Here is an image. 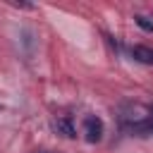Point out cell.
I'll use <instances>...</instances> for the list:
<instances>
[{"instance_id":"obj_1","label":"cell","mask_w":153,"mask_h":153,"mask_svg":"<svg viewBox=\"0 0 153 153\" xmlns=\"http://www.w3.org/2000/svg\"><path fill=\"white\" fill-rule=\"evenodd\" d=\"M103 131H105V124L98 115H88L84 120V136H86L88 143H98L103 139Z\"/></svg>"},{"instance_id":"obj_2","label":"cell","mask_w":153,"mask_h":153,"mask_svg":"<svg viewBox=\"0 0 153 153\" xmlns=\"http://www.w3.org/2000/svg\"><path fill=\"white\" fill-rule=\"evenodd\" d=\"M129 129L134 131V134H141V136H148V134H153V110H148L141 120H134V122H129Z\"/></svg>"},{"instance_id":"obj_3","label":"cell","mask_w":153,"mask_h":153,"mask_svg":"<svg viewBox=\"0 0 153 153\" xmlns=\"http://www.w3.org/2000/svg\"><path fill=\"white\" fill-rule=\"evenodd\" d=\"M53 129H55L57 134L67 136V139H74V136H76V129H74V122H72L69 115H60L57 120H53Z\"/></svg>"},{"instance_id":"obj_4","label":"cell","mask_w":153,"mask_h":153,"mask_svg":"<svg viewBox=\"0 0 153 153\" xmlns=\"http://www.w3.org/2000/svg\"><path fill=\"white\" fill-rule=\"evenodd\" d=\"M131 57L141 65H153V48L148 45H134L131 48Z\"/></svg>"},{"instance_id":"obj_5","label":"cell","mask_w":153,"mask_h":153,"mask_svg":"<svg viewBox=\"0 0 153 153\" xmlns=\"http://www.w3.org/2000/svg\"><path fill=\"white\" fill-rule=\"evenodd\" d=\"M134 22H136V26H139V29H143V31L153 33V17H146V14H136V17H134Z\"/></svg>"}]
</instances>
